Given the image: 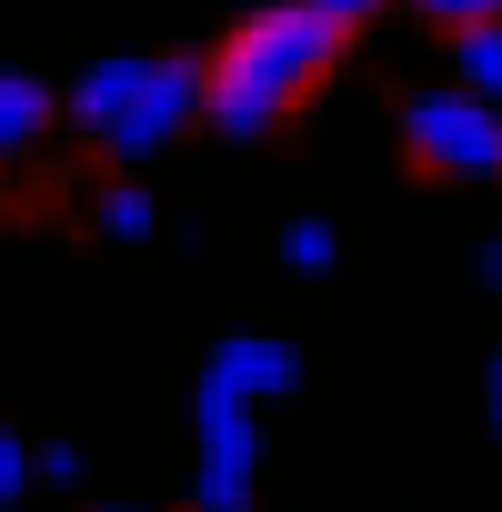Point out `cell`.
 Segmentation results:
<instances>
[{
	"label": "cell",
	"instance_id": "obj_1",
	"mask_svg": "<svg viewBox=\"0 0 502 512\" xmlns=\"http://www.w3.org/2000/svg\"><path fill=\"white\" fill-rule=\"evenodd\" d=\"M342 21L322 11V0H262V11H241L221 31V51L201 61V121L221 141H262L282 131L332 71H342Z\"/></svg>",
	"mask_w": 502,
	"mask_h": 512
},
{
	"label": "cell",
	"instance_id": "obj_8",
	"mask_svg": "<svg viewBox=\"0 0 502 512\" xmlns=\"http://www.w3.org/2000/svg\"><path fill=\"white\" fill-rule=\"evenodd\" d=\"M101 231H111V241H151V231H161V201H151L141 181H111V191H101Z\"/></svg>",
	"mask_w": 502,
	"mask_h": 512
},
{
	"label": "cell",
	"instance_id": "obj_5",
	"mask_svg": "<svg viewBox=\"0 0 502 512\" xmlns=\"http://www.w3.org/2000/svg\"><path fill=\"white\" fill-rule=\"evenodd\" d=\"M201 372H211V382H231L241 402H262V412L302 392V352H292V342H262V332H231V342H221Z\"/></svg>",
	"mask_w": 502,
	"mask_h": 512
},
{
	"label": "cell",
	"instance_id": "obj_11",
	"mask_svg": "<svg viewBox=\"0 0 502 512\" xmlns=\"http://www.w3.org/2000/svg\"><path fill=\"white\" fill-rule=\"evenodd\" d=\"M21 492H31V442H21L11 422H0V512H11Z\"/></svg>",
	"mask_w": 502,
	"mask_h": 512
},
{
	"label": "cell",
	"instance_id": "obj_10",
	"mask_svg": "<svg viewBox=\"0 0 502 512\" xmlns=\"http://www.w3.org/2000/svg\"><path fill=\"white\" fill-rule=\"evenodd\" d=\"M402 11H422V21L452 41V31H472V21H502V0H402Z\"/></svg>",
	"mask_w": 502,
	"mask_h": 512
},
{
	"label": "cell",
	"instance_id": "obj_3",
	"mask_svg": "<svg viewBox=\"0 0 502 512\" xmlns=\"http://www.w3.org/2000/svg\"><path fill=\"white\" fill-rule=\"evenodd\" d=\"M402 151L432 181H502V101H482L462 81H432V91L402 101Z\"/></svg>",
	"mask_w": 502,
	"mask_h": 512
},
{
	"label": "cell",
	"instance_id": "obj_9",
	"mask_svg": "<svg viewBox=\"0 0 502 512\" xmlns=\"http://www.w3.org/2000/svg\"><path fill=\"white\" fill-rule=\"evenodd\" d=\"M282 262H292L302 282H322V272L342 262V241H332V221H292V231H282Z\"/></svg>",
	"mask_w": 502,
	"mask_h": 512
},
{
	"label": "cell",
	"instance_id": "obj_14",
	"mask_svg": "<svg viewBox=\"0 0 502 512\" xmlns=\"http://www.w3.org/2000/svg\"><path fill=\"white\" fill-rule=\"evenodd\" d=\"M322 11H332L342 31H362V21H382V11H392V0H322Z\"/></svg>",
	"mask_w": 502,
	"mask_h": 512
},
{
	"label": "cell",
	"instance_id": "obj_2",
	"mask_svg": "<svg viewBox=\"0 0 502 512\" xmlns=\"http://www.w3.org/2000/svg\"><path fill=\"white\" fill-rule=\"evenodd\" d=\"M61 121L81 141H101L111 161H151L171 151L191 121H201V61L191 51H121V61H91L61 101Z\"/></svg>",
	"mask_w": 502,
	"mask_h": 512
},
{
	"label": "cell",
	"instance_id": "obj_15",
	"mask_svg": "<svg viewBox=\"0 0 502 512\" xmlns=\"http://www.w3.org/2000/svg\"><path fill=\"white\" fill-rule=\"evenodd\" d=\"M482 422H492V442H502V352H492V372H482Z\"/></svg>",
	"mask_w": 502,
	"mask_h": 512
},
{
	"label": "cell",
	"instance_id": "obj_13",
	"mask_svg": "<svg viewBox=\"0 0 502 512\" xmlns=\"http://www.w3.org/2000/svg\"><path fill=\"white\" fill-rule=\"evenodd\" d=\"M472 282H482V292H502V231H482V251H472Z\"/></svg>",
	"mask_w": 502,
	"mask_h": 512
},
{
	"label": "cell",
	"instance_id": "obj_7",
	"mask_svg": "<svg viewBox=\"0 0 502 512\" xmlns=\"http://www.w3.org/2000/svg\"><path fill=\"white\" fill-rule=\"evenodd\" d=\"M452 81H462V91H482V101H502V21L452 31Z\"/></svg>",
	"mask_w": 502,
	"mask_h": 512
},
{
	"label": "cell",
	"instance_id": "obj_12",
	"mask_svg": "<svg viewBox=\"0 0 502 512\" xmlns=\"http://www.w3.org/2000/svg\"><path fill=\"white\" fill-rule=\"evenodd\" d=\"M31 482H51V492H81V452H71V442H41V452H31Z\"/></svg>",
	"mask_w": 502,
	"mask_h": 512
},
{
	"label": "cell",
	"instance_id": "obj_4",
	"mask_svg": "<svg viewBox=\"0 0 502 512\" xmlns=\"http://www.w3.org/2000/svg\"><path fill=\"white\" fill-rule=\"evenodd\" d=\"M191 442H201V472H191V502L201 512H241L262 492V402H241L231 382L201 372L191 392Z\"/></svg>",
	"mask_w": 502,
	"mask_h": 512
},
{
	"label": "cell",
	"instance_id": "obj_6",
	"mask_svg": "<svg viewBox=\"0 0 502 512\" xmlns=\"http://www.w3.org/2000/svg\"><path fill=\"white\" fill-rule=\"evenodd\" d=\"M61 121V101L31 81V71H0V161H21V151H41V131Z\"/></svg>",
	"mask_w": 502,
	"mask_h": 512
}]
</instances>
